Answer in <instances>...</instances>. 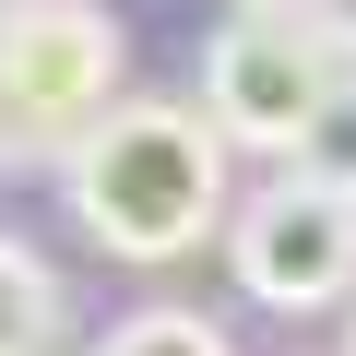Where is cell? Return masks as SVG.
Listing matches in <instances>:
<instances>
[{
  "mask_svg": "<svg viewBox=\"0 0 356 356\" xmlns=\"http://www.w3.org/2000/svg\"><path fill=\"white\" fill-rule=\"evenodd\" d=\"M13 13H24V0H0V24H13Z\"/></svg>",
  "mask_w": 356,
  "mask_h": 356,
  "instance_id": "cell-10",
  "label": "cell"
},
{
  "mask_svg": "<svg viewBox=\"0 0 356 356\" xmlns=\"http://www.w3.org/2000/svg\"><path fill=\"white\" fill-rule=\"evenodd\" d=\"M344 83L356 72H344V48L309 13H226L214 48H202V119L226 143H250V154H285V166L321 143Z\"/></svg>",
  "mask_w": 356,
  "mask_h": 356,
  "instance_id": "cell-3",
  "label": "cell"
},
{
  "mask_svg": "<svg viewBox=\"0 0 356 356\" xmlns=\"http://www.w3.org/2000/svg\"><path fill=\"white\" fill-rule=\"evenodd\" d=\"M226 131L191 107V95H131L72 166H60V191H72V226L131 261V273H166V261H191L214 226H238V191H226Z\"/></svg>",
  "mask_w": 356,
  "mask_h": 356,
  "instance_id": "cell-1",
  "label": "cell"
},
{
  "mask_svg": "<svg viewBox=\"0 0 356 356\" xmlns=\"http://www.w3.org/2000/svg\"><path fill=\"white\" fill-rule=\"evenodd\" d=\"M131 36L107 0H24L13 24H0V154H83L131 95Z\"/></svg>",
  "mask_w": 356,
  "mask_h": 356,
  "instance_id": "cell-2",
  "label": "cell"
},
{
  "mask_svg": "<svg viewBox=\"0 0 356 356\" xmlns=\"http://www.w3.org/2000/svg\"><path fill=\"white\" fill-rule=\"evenodd\" d=\"M226 273H238V297H261L285 321L344 309L356 297V191H332V178H309V166L261 178V191L238 202V226H226Z\"/></svg>",
  "mask_w": 356,
  "mask_h": 356,
  "instance_id": "cell-4",
  "label": "cell"
},
{
  "mask_svg": "<svg viewBox=\"0 0 356 356\" xmlns=\"http://www.w3.org/2000/svg\"><path fill=\"white\" fill-rule=\"evenodd\" d=\"M309 24H321V36L344 48V72H356V0H309Z\"/></svg>",
  "mask_w": 356,
  "mask_h": 356,
  "instance_id": "cell-8",
  "label": "cell"
},
{
  "mask_svg": "<svg viewBox=\"0 0 356 356\" xmlns=\"http://www.w3.org/2000/svg\"><path fill=\"white\" fill-rule=\"evenodd\" d=\"M95 356H238V344H226L202 309H131V321H119Z\"/></svg>",
  "mask_w": 356,
  "mask_h": 356,
  "instance_id": "cell-6",
  "label": "cell"
},
{
  "mask_svg": "<svg viewBox=\"0 0 356 356\" xmlns=\"http://www.w3.org/2000/svg\"><path fill=\"white\" fill-rule=\"evenodd\" d=\"M48 332H60V273L24 238H0V356H48Z\"/></svg>",
  "mask_w": 356,
  "mask_h": 356,
  "instance_id": "cell-5",
  "label": "cell"
},
{
  "mask_svg": "<svg viewBox=\"0 0 356 356\" xmlns=\"http://www.w3.org/2000/svg\"><path fill=\"white\" fill-rule=\"evenodd\" d=\"M297 166H309V178H332V191H356V83L332 95V119H321V143H309Z\"/></svg>",
  "mask_w": 356,
  "mask_h": 356,
  "instance_id": "cell-7",
  "label": "cell"
},
{
  "mask_svg": "<svg viewBox=\"0 0 356 356\" xmlns=\"http://www.w3.org/2000/svg\"><path fill=\"white\" fill-rule=\"evenodd\" d=\"M226 13H309V0H226Z\"/></svg>",
  "mask_w": 356,
  "mask_h": 356,
  "instance_id": "cell-9",
  "label": "cell"
}]
</instances>
